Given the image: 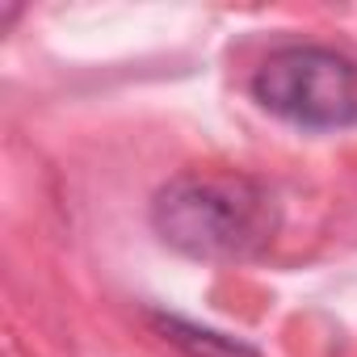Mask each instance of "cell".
<instances>
[{
  "label": "cell",
  "mask_w": 357,
  "mask_h": 357,
  "mask_svg": "<svg viewBox=\"0 0 357 357\" xmlns=\"http://www.w3.org/2000/svg\"><path fill=\"white\" fill-rule=\"evenodd\" d=\"M252 97L282 122L340 130L357 122V63L332 47L290 43L252 72Z\"/></svg>",
  "instance_id": "cell-2"
},
{
  "label": "cell",
  "mask_w": 357,
  "mask_h": 357,
  "mask_svg": "<svg viewBox=\"0 0 357 357\" xmlns=\"http://www.w3.org/2000/svg\"><path fill=\"white\" fill-rule=\"evenodd\" d=\"M155 236L194 261H252L278 227L282 206L269 185L244 172H181L151 198Z\"/></svg>",
  "instance_id": "cell-1"
}]
</instances>
